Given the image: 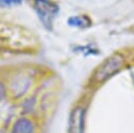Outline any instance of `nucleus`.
I'll list each match as a JSON object with an SVG mask.
<instances>
[{"label":"nucleus","instance_id":"nucleus-1","mask_svg":"<svg viewBox=\"0 0 134 133\" xmlns=\"http://www.w3.org/2000/svg\"><path fill=\"white\" fill-rule=\"evenodd\" d=\"M34 9L47 29H51L53 20L59 13V6L50 0H35Z\"/></svg>","mask_w":134,"mask_h":133},{"label":"nucleus","instance_id":"nucleus-2","mask_svg":"<svg viewBox=\"0 0 134 133\" xmlns=\"http://www.w3.org/2000/svg\"><path fill=\"white\" fill-rule=\"evenodd\" d=\"M122 64H124V60L120 56L110 57L97 68V70L94 74L95 81L98 83L105 82L107 79H109L114 73H116L121 68Z\"/></svg>","mask_w":134,"mask_h":133},{"label":"nucleus","instance_id":"nucleus-3","mask_svg":"<svg viewBox=\"0 0 134 133\" xmlns=\"http://www.w3.org/2000/svg\"><path fill=\"white\" fill-rule=\"evenodd\" d=\"M85 109L83 107H75L68 120V133H84Z\"/></svg>","mask_w":134,"mask_h":133},{"label":"nucleus","instance_id":"nucleus-4","mask_svg":"<svg viewBox=\"0 0 134 133\" xmlns=\"http://www.w3.org/2000/svg\"><path fill=\"white\" fill-rule=\"evenodd\" d=\"M31 80L26 75H18L14 79V81L10 83L9 91L14 94V96L18 97L22 94H24L28 88L30 87Z\"/></svg>","mask_w":134,"mask_h":133},{"label":"nucleus","instance_id":"nucleus-5","mask_svg":"<svg viewBox=\"0 0 134 133\" xmlns=\"http://www.w3.org/2000/svg\"><path fill=\"white\" fill-rule=\"evenodd\" d=\"M12 133H34V124L27 117H20L15 121Z\"/></svg>","mask_w":134,"mask_h":133},{"label":"nucleus","instance_id":"nucleus-6","mask_svg":"<svg viewBox=\"0 0 134 133\" xmlns=\"http://www.w3.org/2000/svg\"><path fill=\"white\" fill-rule=\"evenodd\" d=\"M68 24L70 26L85 28V27H88L91 25V21L86 16H73L68 19Z\"/></svg>","mask_w":134,"mask_h":133},{"label":"nucleus","instance_id":"nucleus-7","mask_svg":"<svg viewBox=\"0 0 134 133\" xmlns=\"http://www.w3.org/2000/svg\"><path fill=\"white\" fill-rule=\"evenodd\" d=\"M21 0H0V7H10L13 5H18Z\"/></svg>","mask_w":134,"mask_h":133},{"label":"nucleus","instance_id":"nucleus-8","mask_svg":"<svg viewBox=\"0 0 134 133\" xmlns=\"http://www.w3.org/2000/svg\"><path fill=\"white\" fill-rule=\"evenodd\" d=\"M5 94H6V88H5L4 84L2 82H0V101L4 98Z\"/></svg>","mask_w":134,"mask_h":133}]
</instances>
